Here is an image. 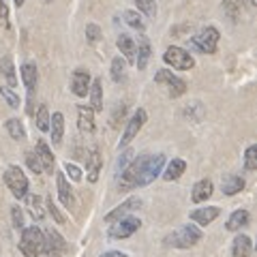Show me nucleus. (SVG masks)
I'll list each match as a JSON object with an SVG mask.
<instances>
[{"mask_svg":"<svg viewBox=\"0 0 257 257\" xmlns=\"http://www.w3.org/2000/svg\"><path fill=\"white\" fill-rule=\"evenodd\" d=\"M248 219H251V214H248L246 210H234L229 214L227 223H225V227H227L229 231H240V227H244V225H248Z\"/></svg>","mask_w":257,"mask_h":257,"instance_id":"nucleus-26","label":"nucleus"},{"mask_svg":"<svg viewBox=\"0 0 257 257\" xmlns=\"http://www.w3.org/2000/svg\"><path fill=\"white\" fill-rule=\"evenodd\" d=\"M5 128H7V133H9L13 140H18V142L26 140V128H24L22 120H18V118H9V120L5 122Z\"/></svg>","mask_w":257,"mask_h":257,"instance_id":"nucleus-29","label":"nucleus"},{"mask_svg":"<svg viewBox=\"0 0 257 257\" xmlns=\"http://www.w3.org/2000/svg\"><path fill=\"white\" fill-rule=\"evenodd\" d=\"M26 206H28V212L32 214V219H35V221H41L45 216L41 197H39V195H26Z\"/></svg>","mask_w":257,"mask_h":257,"instance_id":"nucleus-30","label":"nucleus"},{"mask_svg":"<svg viewBox=\"0 0 257 257\" xmlns=\"http://www.w3.org/2000/svg\"><path fill=\"white\" fill-rule=\"evenodd\" d=\"M244 167L248 172L257 170V146L255 144H251V146L246 148V152H244Z\"/></svg>","mask_w":257,"mask_h":257,"instance_id":"nucleus-36","label":"nucleus"},{"mask_svg":"<svg viewBox=\"0 0 257 257\" xmlns=\"http://www.w3.org/2000/svg\"><path fill=\"white\" fill-rule=\"evenodd\" d=\"M219 39H221L219 30H216L214 26H206L191 39V45L195 47V50H199L202 54H214L216 45H219Z\"/></svg>","mask_w":257,"mask_h":257,"instance_id":"nucleus-6","label":"nucleus"},{"mask_svg":"<svg viewBox=\"0 0 257 257\" xmlns=\"http://www.w3.org/2000/svg\"><path fill=\"white\" fill-rule=\"evenodd\" d=\"M50 133H52V142L58 146L62 142V135H64V116L60 111H56V114L50 116Z\"/></svg>","mask_w":257,"mask_h":257,"instance_id":"nucleus-25","label":"nucleus"},{"mask_svg":"<svg viewBox=\"0 0 257 257\" xmlns=\"http://www.w3.org/2000/svg\"><path fill=\"white\" fill-rule=\"evenodd\" d=\"M0 73L5 75V79L9 82V88L13 90L15 86H18V75H15V67H13V60L9 56H5L3 60H0Z\"/></svg>","mask_w":257,"mask_h":257,"instance_id":"nucleus-27","label":"nucleus"},{"mask_svg":"<svg viewBox=\"0 0 257 257\" xmlns=\"http://www.w3.org/2000/svg\"><path fill=\"white\" fill-rule=\"evenodd\" d=\"M77 126L82 133L94 131V111L88 105H77Z\"/></svg>","mask_w":257,"mask_h":257,"instance_id":"nucleus-16","label":"nucleus"},{"mask_svg":"<svg viewBox=\"0 0 257 257\" xmlns=\"http://www.w3.org/2000/svg\"><path fill=\"white\" fill-rule=\"evenodd\" d=\"M62 167H64V174H67L73 182H79V180H82V170H79L75 163H69V161H67V163H64Z\"/></svg>","mask_w":257,"mask_h":257,"instance_id":"nucleus-39","label":"nucleus"},{"mask_svg":"<svg viewBox=\"0 0 257 257\" xmlns=\"http://www.w3.org/2000/svg\"><path fill=\"white\" fill-rule=\"evenodd\" d=\"M99 172H101V157H99V150L92 148L90 157H88V180L96 182L99 180Z\"/></svg>","mask_w":257,"mask_h":257,"instance_id":"nucleus-28","label":"nucleus"},{"mask_svg":"<svg viewBox=\"0 0 257 257\" xmlns=\"http://www.w3.org/2000/svg\"><path fill=\"white\" fill-rule=\"evenodd\" d=\"M37 157H39V161H41V167H43V172H47V174H52L54 172V155H52V150H50V146L43 142V140H39L37 142Z\"/></svg>","mask_w":257,"mask_h":257,"instance_id":"nucleus-22","label":"nucleus"},{"mask_svg":"<svg viewBox=\"0 0 257 257\" xmlns=\"http://www.w3.org/2000/svg\"><path fill=\"white\" fill-rule=\"evenodd\" d=\"M212 191H214V187H212V182L208 180V178H204V180H197L195 184H193L191 199H193V202H195V204H202V202H206V199H210Z\"/></svg>","mask_w":257,"mask_h":257,"instance_id":"nucleus-17","label":"nucleus"},{"mask_svg":"<svg viewBox=\"0 0 257 257\" xmlns=\"http://www.w3.org/2000/svg\"><path fill=\"white\" fill-rule=\"evenodd\" d=\"M88 94H90V109L92 111H103V82L99 77L90 82V90H88Z\"/></svg>","mask_w":257,"mask_h":257,"instance_id":"nucleus-23","label":"nucleus"},{"mask_svg":"<svg viewBox=\"0 0 257 257\" xmlns=\"http://www.w3.org/2000/svg\"><path fill=\"white\" fill-rule=\"evenodd\" d=\"M5 184L9 187L15 199H24L28 195V178L18 165H9L5 170Z\"/></svg>","mask_w":257,"mask_h":257,"instance_id":"nucleus-4","label":"nucleus"},{"mask_svg":"<svg viewBox=\"0 0 257 257\" xmlns=\"http://www.w3.org/2000/svg\"><path fill=\"white\" fill-rule=\"evenodd\" d=\"M20 251L26 257H41L43 253V231L37 225L24 227L20 236Z\"/></svg>","mask_w":257,"mask_h":257,"instance_id":"nucleus-3","label":"nucleus"},{"mask_svg":"<svg viewBox=\"0 0 257 257\" xmlns=\"http://www.w3.org/2000/svg\"><path fill=\"white\" fill-rule=\"evenodd\" d=\"M140 206H142V199H140V197H128L124 204L116 206L114 210H111V212H107V214H105V223H114V221H118V219H124V216H126L128 212L138 210Z\"/></svg>","mask_w":257,"mask_h":257,"instance_id":"nucleus-13","label":"nucleus"},{"mask_svg":"<svg viewBox=\"0 0 257 257\" xmlns=\"http://www.w3.org/2000/svg\"><path fill=\"white\" fill-rule=\"evenodd\" d=\"M199 240H202V229L197 225H182L176 231H172L170 236L165 238V244L167 246H176V248H191L195 246Z\"/></svg>","mask_w":257,"mask_h":257,"instance_id":"nucleus-2","label":"nucleus"},{"mask_svg":"<svg viewBox=\"0 0 257 257\" xmlns=\"http://www.w3.org/2000/svg\"><path fill=\"white\" fill-rule=\"evenodd\" d=\"M242 3L244 0H223V11L231 22L240 20V13H242Z\"/></svg>","mask_w":257,"mask_h":257,"instance_id":"nucleus-31","label":"nucleus"},{"mask_svg":"<svg viewBox=\"0 0 257 257\" xmlns=\"http://www.w3.org/2000/svg\"><path fill=\"white\" fill-rule=\"evenodd\" d=\"M221 189H223L225 195H236V193H240V191L244 189V178H242V176H236V174L223 176Z\"/></svg>","mask_w":257,"mask_h":257,"instance_id":"nucleus-21","label":"nucleus"},{"mask_svg":"<svg viewBox=\"0 0 257 257\" xmlns=\"http://www.w3.org/2000/svg\"><path fill=\"white\" fill-rule=\"evenodd\" d=\"M47 210H50V214L54 216V221L58 223V225H62L64 223V216H62V212L56 208V204L52 202V197H47Z\"/></svg>","mask_w":257,"mask_h":257,"instance_id":"nucleus-42","label":"nucleus"},{"mask_svg":"<svg viewBox=\"0 0 257 257\" xmlns=\"http://www.w3.org/2000/svg\"><path fill=\"white\" fill-rule=\"evenodd\" d=\"M253 255V242L251 238L240 234L234 238V242H231V257H251Z\"/></svg>","mask_w":257,"mask_h":257,"instance_id":"nucleus-19","label":"nucleus"},{"mask_svg":"<svg viewBox=\"0 0 257 257\" xmlns=\"http://www.w3.org/2000/svg\"><path fill=\"white\" fill-rule=\"evenodd\" d=\"M111 79H114L116 84L126 79V62H124V58H120V56H116V58L111 60Z\"/></svg>","mask_w":257,"mask_h":257,"instance_id":"nucleus-32","label":"nucleus"},{"mask_svg":"<svg viewBox=\"0 0 257 257\" xmlns=\"http://www.w3.org/2000/svg\"><path fill=\"white\" fill-rule=\"evenodd\" d=\"M116 45H118L120 54L124 56V62L135 64V54H138V45H135L133 37H128L126 32H120L118 39H116Z\"/></svg>","mask_w":257,"mask_h":257,"instance_id":"nucleus-14","label":"nucleus"},{"mask_svg":"<svg viewBox=\"0 0 257 257\" xmlns=\"http://www.w3.org/2000/svg\"><path fill=\"white\" fill-rule=\"evenodd\" d=\"M11 219H13V227L15 229L24 227V212H22V208H18V206L11 208Z\"/></svg>","mask_w":257,"mask_h":257,"instance_id":"nucleus-41","label":"nucleus"},{"mask_svg":"<svg viewBox=\"0 0 257 257\" xmlns=\"http://www.w3.org/2000/svg\"><path fill=\"white\" fill-rule=\"evenodd\" d=\"M122 20L126 22V26H131V28L140 30V32H144V28H146V22H144L142 15H140L138 11H133V9L122 11Z\"/></svg>","mask_w":257,"mask_h":257,"instance_id":"nucleus-33","label":"nucleus"},{"mask_svg":"<svg viewBox=\"0 0 257 257\" xmlns=\"http://www.w3.org/2000/svg\"><path fill=\"white\" fill-rule=\"evenodd\" d=\"M37 128L39 131H50V109H47V105H41L37 111Z\"/></svg>","mask_w":257,"mask_h":257,"instance_id":"nucleus-35","label":"nucleus"},{"mask_svg":"<svg viewBox=\"0 0 257 257\" xmlns=\"http://www.w3.org/2000/svg\"><path fill=\"white\" fill-rule=\"evenodd\" d=\"M187 172V163H184L182 159H172L170 163H165V167H163V180H167V182H172V180H178L180 176Z\"/></svg>","mask_w":257,"mask_h":257,"instance_id":"nucleus-20","label":"nucleus"},{"mask_svg":"<svg viewBox=\"0 0 257 257\" xmlns=\"http://www.w3.org/2000/svg\"><path fill=\"white\" fill-rule=\"evenodd\" d=\"M165 155H140L135 157L131 163H128L122 174H120L118 180V189L120 191H128L135 187H148V184L155 182L161 172L165 167Z\"/></svg>","mask_w":257,"mask_h":257,"instance_id":"nucleus-1","label":"nucleus"},{"mask_svg":"<svg viewBox=\"0 0 257 257\" xmlns=\"http://www.w3.org/2000/svg\"><path fill=\"white\" fill-rule=\"evenodd\" d=\"M163 60L165 64H170L172 69L176 71H191L193 67H195V60H193V56L187 52V50H182V47H167L165 54H163Z\"/></svg>","mask_w":257,"mask_h":257,"instance_id":"nucleus-7","label":"nucleus"},{"mask_svg":"<svg viewBox=\"0 0 257 257\" xmlns=\"http://www.w3.org/2000/svg\"><path fill=\"white\" fill-rule=\"evenodd\" d=\"M22 82L28 90V114H35L32 111V99H35V92H37V84H39V73H37V67L32 62H24L22 64Z\"/></svg>","mask_w":257,"mask_h":257,"instance_id":"nucleus-10","label":"nucleus"},{"mask_svg":"<svg viewBox=\"0 0 257 257\" xmlns=\"http://www.w3.org/2000/svg\"><path fill=\"white\" fill-rule=\"evenodd\" d=\"M0 96H3V99L7 101V105L9 107H13V109H18L20 107V96H18V92L15 90H11L9 86H0Z\"/></svg>","mask_w":257,"mask_h":257,"instance_id":"nucleus-34","label":"nucleus"},{"mask_svg":"<svg viewBox=\"0 0 257 257\" xmlns=\"http://www.w3.org/2000/svg\"><path fill=\"white\" fill-rule=\"evenodd\" d=\"M86 37H88V41L90 43H96L101 39V28L96 26V24H88L86 26Z\"/></svg>","mask_w":257,"mask_h":257,"instance_id":"nucleus-40","label":"nucleus"},{"mask_svg":"<svg viewBox=\"0 0 257 257\" xmlns=\"http://www.w3.org/2000/svg\"><path fill=\"white\" fill-rule=\"evenodd\" d=\"M155 82L167 86V92H170L172 99H176V96H182L184 92H187V82L180 79L178 75H174L170 69H161L159 73L155 75Z\"/></svg>","mask_w":257,"mask_h":257,"instance_id":"nucleus-8","label":"nucleus"},{"mask_svg":"<svg viewBox=\"0 0 257 257\" xmlns=\"http://www.w3.org/2000/svg\"><path fill=\"white\" fill-rule=\"evenodd\" d=\"M140 227H142V221L138 219V216L128 214V216H124V219H118V221H114V223H109L107 236H109L111 240H124V238H128V236H133Z\"/></svg>","mask_w":257,"mask_h":257,"instance_id":"nucleus-5","label":"nucleus"},{"mask_svg":"<svg viewBox=\"0 0 257 257\" xmlns=\"http://www.w3.org/2000/svg\"><path fill=\"white\" fill-rule=\"evenodd\" d=\"M24 3H26V0H15V7L20 9V7H24Z\"/></svg>","mask_w":257,"mask_h":257,"instance_id":"nucleus-46","label":"nucleus"},{"mask_svg":"<svg viewBox=\"0 0 257 257\" xmlns=\"http://www.w3.org/2000/svg\"><path fill=\"white\" fill-rule=\"evenodd\" d=\"M9 26V9H7L5 3H0V28Z\"/></svg>","mask_w":257,"mask_h":257,"instance_id":"nucleus-43","label":"nucleus"},{"mask_svg":"<svg viewBox=\"0 0 257 257\" xmlns=\"http://www.w3.org/2000/svg\"><path fill=\"white\" fill-rule=\"evenodd\" d=\"M0 3H3V0H0Z\"/></svg>","mask_w":257,"mask_h":257,"instance_id":"nucleus-47","label":"nucleus"},{"mask_svg":"<svg viewBox=\"0 0 257 257\" xmlns=\"http://www.w3.org/2000/svg\"><path fill=\"white\" fill-rule=\"evenodd\" d=\"M135 5H138V9L146 13L148 18H155V15H157V5H155V0H135Z\"/></svg>","mask_w":257,"mask_h":257,"instance_id":"nucleus-38","label":"nucleus"},{"mask_svg":"<svg viewBox=\"0 0 257 257\" xmlns=\"http://www.w3.org/2000/svg\"><path fill=\"white\" fill-rule=\"evenodd\" d=\"M219 214H221V208L206 206V208H197V210H193L191 212V219L195 221L197 225H210Z\"/></svg>","mask_w":257,"mask_h":257,"instance_id":"nucleus-18","label":"nucleus"},{"mask_svg":"<svg viewBox=\"0 0 257 257\" xmlns=\"http://www.w3.org/2000/svg\"><path fill=\"white\" fill-rule=\"evenodd\" d=\"M90 73L84 69H75L73 75H71V90H73L75 96H86L88 90H90Z\"/></svg>","mask_w":257,"mask_h":257,"instance_id":"nucleus-12","label":"nucleus"},{"mask_svg":"<svg viewBox=\"0 0 257 257\" xmlns=\"http://www.w3.org/2000/svg\"><path fill=\"white\" fill-rule=\"evenodd\" d=\"M26 165L30 167V172H32V174H41V172H43L41 161H39V157H37V152H35V150H28V152H26Z\"/></svg>","mask_w":257,"mask_h":257,"instance_id":"nucleus-37","label":"nucleus"},{"mask_svg":"<svg viewBox=\"0 0 257 257\" xmlns=\"http://www.w3.org/2000/svg\"><path fill=\"white\" fill-rule=\"evenodd\" d=\"M64 248H67V242H64V238L58 234V231L52 229V227L43 231V253L60 255V253H64Z\"/></svg>","mask_w":257,"mask_h":257,"instance_id":"nucleus-11","label":"nucleus"},{"mask_svg":"<svg viewBox=\"0 0 257 257\" xmlns=\"http://www.w3.org/2000/svg\"><path fill=\"white\" fill-rule=\"evenodd\" d=\"M56 187H58V197H60V202L71 208L75 202V197H73V189L69 187V182H67V176H64L62 172L56 174Z\"/></svg>","mask_w":257,"mask_h":257,"instance_id":"nucleus-15","label":"nucleus"},{"mask_svg":"<svg viewBox=\"0 0 257 257\" xmlns=\"http://www.w3.org/2000/svg\"><path fill=\"white\" fill-rule=\"evenodd\" d=\"M101 257H126V253H122V251H107V253H103Z\"/></svg>","mask_w":257,"mask_h":257,"instance_id":"nucleus-45","label":"nucleus"},{"mask_svg":"<svg viewBox=\"0 0 257 257\" xmlns=\"http://www.w3.org/2000/svg\"><path fill=\"white\" fill-rule=\"evenodd\" d=\"M131 159H133V152H131V150H124L122 155H120V159H118V172H122Z\"/></svg>","mask_w":257,"mask_h":257,"instance_id":"nucleus-44","label":"nucleus"},{"mask_svg":"<svg viewBox=\"0 0 257 257\" xmlns=\"http://www.w3.org/2000/svg\"><path fill=\"white\" fill-rule=\"evenodd\" d=\"M150 41L146 37H140V47H138V54H135V67H138L140 71H144L148 67V60H150Z\"/></svg>","mask_w":257,"mask_h":257,"instance_id":"nucleus-24","label":"nucleus"},{"mask_svg":"<svg viewBox=\"0 0 257 257\" xmlns=\"http://www.w3.org/2000/svg\"><path fill=\"white\" fill-rule=\"evenodd\" d=\"M146 109H138L135 114L131 116V120H128V124H126V128H124V135H122V140H120V144H118V148H126L128 144H131L133 140H135V135H138L140 131H142V126L146 124Z\"/></svg>","mask_w":257,"mask_h":257,"instance_id":"nucleus-9","label":"nucleus"}]
</instances>
